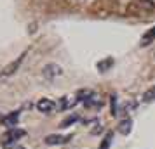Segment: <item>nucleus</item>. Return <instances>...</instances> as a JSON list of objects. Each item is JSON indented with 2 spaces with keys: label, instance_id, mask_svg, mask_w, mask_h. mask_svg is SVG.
I'll return each instance as SVG.
<instances>
[{
  "label": "nucleus",
  "instance_id": "11",
  "mask_svg": "<svg viewBox=\"0 0 155 149\" xmlns=\"http://www.w3.org/2000/svg\"><path fill=\"white\" fill-rule=\"evenodd\" d=\"M77 120H78L77 116H71V118H68V120H64L63 123H61V128H66V127H68V125H71L73 121H77Z\"/></svg>",
  "mask_w": 155,
  "mask_h": 149
},
{
  "label": "nucleus",
  "instance_id": "3",
  "mask_svg": "<svg viewBox=\"0 0 155 149\" xmlns=\"http://www.w3.org/2000/svg\"><path fill=\"white\" fill-rule=\"evenodd\" d=\"M71 135H59V134H51L47 135L45 139H44V142L47 144V146H63V144H66V142H70Z\"/></svg>",
  "mask_w": 155,
  "mask_h": 149
},
{
  "label": "nucleus",
  "instance_id": "5",
  "mask_svg": "<svg viewBox=\"0 0 155 149\" xmlns=\"http://www.w3.org/2000/svg\"><path fill=\"white\" fill-rule=\"evenodd\" d=\"M37 109L40 113H52L56 109V104L52 102V99H40L37 102Z\"/></svg>",
  "mask_w": 155,
  "mask_h": 149
},
{
  "label": "nucleus",
  "instance_id": "10",
  "mask_svg": "<svg viewBox=\"0 0 155 149\" xmlns=\"http://www.w3.org/2000/svg\"><path fill=\"white\" fill-rule=\"evenodd\" d=\"M110 144H112V134H108L105 139H103V142H101L99 149H108V147H110Z\"/></svg>",
  "mask_w": 155,
  "mask_h": 149
},
{
  "label": "nucleus",
  "instance_id": "6",
  "mask_svg": "<svg viewBox=\"0 0 155 149\" xmlns=\"http://www.w3.org/2000/svg\"><path fill=\"white\" fill-rule=\"evenodd\" d=\"M153 40H155V26L141 36V47H147V45H150Z\"/></svg>",
  "mask_w": 155,
  "mask_h": 149
},
{
  "label": "nucleus",
  "instance_id": "9",
  "mask_svg": "<svg viewBox=\"0 0 155 149\" xmlns=\"http://www.w3.org/2000/svg\"><path fill=\"white\" fill-rule=\"evenodd\" d=\"M155 99V85L148 90V92H145V95H143V101L145 102H150V101H153Z\"/></svg>",
  "mask_w": 155,
  "mask_h": 149
},
{
  "label": "nucleus",
  "instance_id": "8",
  "mask_svg": "<svg viewBox=\"0 0 155 149\" xmlns=\"http://www.w3.org/2000/svg\"><path fill=\"white\" fill-rule=\"evenodd\" d=\"M18 118H19V113H12V114H9L7 118H4V125L5 127H11V128H14L16 127V123H18Z\"/></svg>",
  "mask_w": 155,
  "mask_h": 149
},
{
  "label": "nucleus",
  "instance_id": "4",
  "mask_svg": "<svg viewBox=\"0 0 155 149\" xmlns=\"http://www.w3.org/2000/svg\"><path fill=\"white\" fill-rule=\"evenodd\" d=\"M26 57V52H23L19 57H16V61H12L11 64H7L4 70H2V76H11V75H14L16 73V70L21 66V63H23V59Z\"/></svg>",
  "mask_w": 155,
  "mask_h": 149
},
{
  "label": "nucleus",
  "instance_id": "2",
  "mask_svg": "<svg viewBox=\"0 0 155 149\" xmlns=\"http://www.w3.org/2000/svg\"><path fill=\"white\" fill-rule=\"evenodd\" d=\"M63 75V70H61V66L56 63H49L44 66L42 70V76L47 80H52V78H58V76H61Z\"/></svg>",
  "mask_w": 155,
  "mask_h": 149
},
{
  "label": "nucleus",
  "instance_id": "1",
  "mask_svg": "<svg viewBox=\"0 0 155 149\" xmlns=\"http://www.w3.org/2000/svg\"><path fill=\"white\" fill-rule=\"evenodd\" d=\"M26 135V132L23 130V128H11V130H7L5 134L2 135V142H4V146H7V144H14L16 141H19L21 137H25Z\"/></svg>",
  "mask_w": 155,
  "mask_h": 149
},
{
  "label": "nucleus",
  "instance_id": "12",
  "mask_svg": "<svg viewBox=\"0 0 155 149\" xmlns=\"http://www.w3.org/2000/svg\"><path fill=\"white\" fill-rule=\"evenodd\" d=\"M5 147L7 149H25V147H21V146H16V144H7Z\"/></svg>",
  "mask_w": 155,
  "mask_h": 149
},
{
  "label": "nucleus",
  "instance_id": "7",
  "mask_svg": "<svg viewBox=\"0 0 155 149\" xmlns=\"http://www.w3.org/2000/svg\"><path fill=\"white\" fill-rule=\"evenodd\" d=\"M131 127H133V121H131V118H126V120L120 121V125H119V132H120L122 135L131 134Z\"/></svg>",
  "mask_w": 155,
  "mask_h": 149
}]
</instances>
